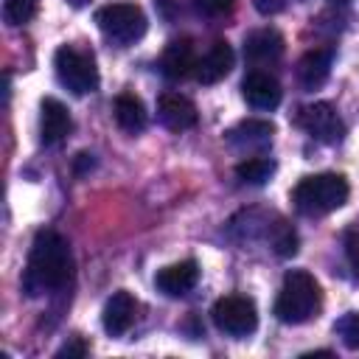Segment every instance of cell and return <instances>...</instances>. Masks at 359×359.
I'll list each match as a JSON object with an SVG mask.
<instances>
[{
    "label": "cell",
    "mask_w": 359,
    "mask_h": 359,
    "mask_svg": "<svg viewBox=\"0 0 359 359\" xmlns=\"http://www.w3.org/2000/svg\"><path fill=\"white\" fill-rule=\"evenodd\" d=\"M70 275H73V255H70L67 241L56 230H39L31 241L22 289L31 297L50 294V292L65 289Z\"/></svg>",
    "instance_id": "cell-1"
},
{
    "label": "cell",
    "mask_w": 359,
    "mask_h": 359,
    "mask_svg": "<svg viewBox=\"0 0 359 359\" xmlns=\"http://www.w3.org/2000/svg\"><path fill=\"white\" fill-rule=\"evenodd\" d=\"M323 303L320 283L306 269H289L283 275L278 300H275V317L286 325H300L317 314Z\"/></svg>",
    "instance_id": "cell-2"
},
{
    "label": "cell",
    "mask_w": 359,
    "mask_h": 359,
    "mask_svg": "<svg viewBox=\"0 0 359 359\" xmlns=\"http://www.w3.org/2000/svg\"><path fill=\"white\" fill-rule=\"evenodd\" d=\"M348 194L351 188L342 174H311L294 185L292 202L303 216H325L342 208L348 202Z\"/></svg>",
    "instance_id": "cell-3"
},
{
    "label": "cell",
    "mask_w": 359,
    "mask_h": 359,
    "mask_svg": "<svg viewBox=\"0 0 359 359\" xmlns=\"http://www.w3.org/2000/svg\"><path fill=\"white\" fill-rule=\"evenodd\" d=\"M53 67H56V79L62 87H67L76 95L93 93L98 87V67L93 53L73 48V45H62L53 53Z\"/></svg>",
    "instance_id": "cell-4"
},
{
    "label": "cell",
    "mask_w": 359,
    "mask_h": 359,
    "mask_svg": "<svg viewBox=\"0 0 359 359\" xmlns=\"http://www.w3.org/2000/svg\"><path fill=\"white\" fill-rule=\"evenodd\" d=\"M101 34L118 45H129L146 34V14L135 3H107L95 11Z\"/></svg>",
    "instance_id": "cell-5"
},
{
    "label": "cell",
    "mask_w": 359,
    "mask_h": 359,
    "mask_svg": "<svg viewBox=\"0 0 359 359\" xmlns=\"http://www.w3.org/2000/svg\"><path fill=\"white\" fill-rule=\"evenodd\" d=\"M210 317H213V325L222 334H230V337H247L258 325V309L244 294H224V297H219L213 303V309H210Z\"/></svg>",
    "instance_id": "cell-6"
},
{
    "label": "cell",
    "mask_w": 359,
    "mask_h": 359,
    "mask_svg": "<svg viewBox=\"0 0 359 359\" xmlns=\"http://www.w3.org/2000/svg\"><path fill=\"white\" fill-rule=\"evenodd\" d=\"M294 121H297V126L306 135H311L320 143H328L331 146V143H339L345 137V123H342L339 112L328 101H314V104L300 107L297 115H294Z\"/></svg>",
    "instance_id": "cell-7"
},
{
    "label": "cell",
    "mask_w": 359,
    "mask_h": 359,
    "mask_svg": "<svg viewBox=\"0 0 359 359\" xmlns=\"http://www.w3.org/2000/svg\"><path fill=\"white\" fill-rule=\"evenodd\" d=\"M241 95H244V101H247L250 107H255V109H275V107L280 104L283 90H280V84H278L275 76H269L266 70L255 67V70H250V73L244 76V81H241Z\"/></svg>",
    "instance_id": "cell-8"
},
{
    "label": "cell",
    "mask_w": 359,
    "mask_h": 359,
    "mask_svg": "<svg viewBox=\"0 0 359 359\" xmlns=\"http://www.w3.org/2000/svg\"><path fill=\"white\" fill-rule=\"evenodd\" d=\"M157 118L171 132H185V129L196 126V121H199L194 101L182 93H163L157 98Z\"/></svg>",
    "instance_id": "cell-9"
},
{
    "label": "cell",
    "mask_w": 359,
    "mask_h": 359,
    "mask_svg": "<svg viewBox=\"0 0 359 359\" xmlns=\"http://www.w3.org/2000/svg\"><path fill=\"white\" fill-rule=\"evenodd\" d=\"M196 50H194V42L188 36L182 39H174L165 45L163 56H160V70L165 79L171 81H180V79H188L191 73H196Z\"/></svg>",
    "instance_id": "cell-10"
},
{
    "label": "cell",
    "mask_w": 359,
    "mask_h": 359,
    "mask_svg": "<svg viewBox=\"0 0 359 359\" xmlns=\"http://www.w3.org/2000/svg\"><path fill=\"white\" fill-rule=\"evenodd\" d=\"M199 280V264L194 258H185V261H177L171 266H163L154 278L157 289L168 297H182L188 294Z\"/></svg>",
    "instance_id": "cell-11"
},
{
    "label": "cell",
    "mask_w": 359,
    "mask_h": 359,
    "mask_svg": "<svg viewBox=\"0 0 359 359\" xmlns=\"http://www.w3.org/2000/svg\"><path fill=\"white\" fill-rule=\"evenodd\" d=\"M135 317H137V300L126 289H121V292H115L107 300L104 314H101V323H104V331L109 337H123L132 328Z\"/></svg>",
    "instance_id": "cell-12"
},
{
    "label": "cell",
    "mask_w": 359,
    "mask_h": 359,
    "mask_svg": "<svg viewBox=\"0 0 359 359\" xmlns=\"http://www.w3.org/2000/svg\"><path fill=\"white\" fill-rule=\"evenodd\" d=\"M283 53V36L275 28H258L244 39V59L255 67L278 62Z\"/></svg>",
    "instance_id": "cell-13"
},
{
    "label": "cell",
    "mask_w": 359,
    "mask_h": 359,
    "mask_svg": "<svg viewBox=\"0 0 359 359\" xmlns=\"http://www.w3.org/2000/svg\"><path fill=\"white\" fill-rule=\"evenodd\" d=\"M73 121L67 107L59 98H42L39 104V137L45 146H53L59 140H65V135L70 132Z\"/></svg>",
    "instance_id": "cell-14"
},
{
    "label": "cell",
    "mask_w": 359,
    "mask_h": 359,
    "mask_svg": "<svg viewBox=\"0 0 359 359\" xmlns=\"http://www.w3.org/2000/svg\"><path fill=\"white\" fill-rule=\"evenodd\" d=\"M272 135H275V126L269 121L247 118L227 132V140H230V146H236L241 151H261L272 143Z\"/></svg>",
    "instance_id": "cell-15"
},
{
    "label": "cell",
    "mask_w": 359,
    "mask_h": 359,
    "mask_svg": "<svg viewBox=\"0 0 359 359\" xmlns=\"http://www.w3.org/2000/svg\"><path fill=\"white\" fill-rule=\"evenodd\" d=\"M233 48L224 42V39H219V42H213L210 48H208V53L196 62V81L199 84H216V81H222L230 70H233Z\"/></svg>",
    "instance_id": "cell-16"
},
{
    "label": "cell",
    "mask_w": 359,
    "mask_h": 359,
    "mask_svg": "<svg viewBox=\"0 0 359 359\" xmlns=\"http://www.w3.org/2000/svg\"><path fill=\"white\" fill-rule=\"evenodd\" d=\"M331 65H334V48H311L297 62V81L306 90H317L331 76Z\"/></svg>",
    "instance_id": "cell-17"
},
{
    "label": "cell",
    "mask_w": 359,
    "mask_h": 359,
    "mask_svg": "<svg viewBox=\"0 0 359 359\" xmlns=\"http://www.w3.org/2000/svg\"><path fill=\"white\" fill-rule=\"evenodd\" d=\"M115 121H118V126L123 129V132H129V135H137V132H143L146 129V121H149V115H146V107H143V101L137 98V95H132V93H123V95H118L115 98Z\"/></svg>",
    "instance_id": "cell-18"
},
{
    "label": "cell",
    "mask_w": 359,
    "mask_h": 359,
    "mask_svg": "<svg viewBox=\"0 0 359 359\" xmlns=\"http://www.w3.org/2000/svg\"><path fill=\"white\" fill-rule=\"evenodd\" d=\"M272 174H275V163L269 157H261V154L247 157V160H241L236 165V177L241 182H247V185H264Z\"/></svg>",
    "instance_id": "cell-19"
},
{
    "label": "cell",
    "mask_w": 359,
    "mask_h": 359,
    "mask_svg": "<svg viewBox=\"0 0 359 359\" xmlns=\"http://www.w3.org/2000/svg\"><path fill=\"white\" fill-rule=\"evenodd\" d=\"M39 8V0H6L3 3V17L8 25H25Z\"/></svg>",
    "instance_id": "cell-20"
},
{
    "label": "cell",
    "mask_w": 359,
    "mask_h": 359,
    "mask_svg": "<svg viewBox=\"0 0 359 359\" xmlns=\"http://www.w3.org/2000/svg\"><path fill=\"white\" fill-rule=\"evenodd\" d=\"M272 247H275V252H278L280 258L294 255V252H297V233H294L286 222H278V224L272 227Z\"/></svg>",
    "instance_id": "cell-21"
},
{
    "label": "cell",
    "mask_w": 359,
    "mask_h": 359,
    "mask_svg": "<svg viewBox=\"0 0 359 359\" xmlns=\"http://www.w3.org/2000/svg\"><path fill=\"white\" fill-rule=\"evenodd\" d=\"M334 331H337V337L342 339L345 348L359 351V311H351V314L339 317L337 325H334Z\"/></svg>",
    "instance_id": "cell-22"
},
{
    "label": "cell",
    "mask_w": 359,
    "mask_h": 359,
    "mask_svg": "<svg viewBox=\"0 0 359 359\" xmlns=\"http://www.w3.org/2000/svg\"><path fill=\"white\" fill-rule=\"evenodd\" d=\"M233 3L236 0H194V8L205 17H222L224 11L233 8Z\"/></svg>",
    "instance_id": "cell-23"
},
{
    "label": "cell",
    "mask_w": 359,
    "mask_h": 359,
    "mask_svg": "<svg viewBox=\"0 0 359 359\" xmlns=\"http://www.w3.org/2000/svg\"><path fill=\"white\" fill-rule=\"evenodd\" d=\"M345 258H348V266H351L353 278L359 280V230H351L345 236Z\"/></svg>",
    "instance_id": "cell-24"
},
{
    "label": "cell",
    "mask_w": 359,
    "mask_h": 359,
    "mask_svg": "<svg viewBox=\"0 0 359 359\" xmlns=\"http://www.w3.org/2000/svg\"><path fill=\"white\" fill-rule=\"evenodd\" d=\"M87 351H90V348H87V342H81V339H70L67 345H62V348L56 351V356H59V359H62V356H67V359H70V356H84Z\"/></svg>",
    "instance_id": "cell-25"
},
{
    "label": "cell",
    "mask_w": 359,
    "mask_h": 359,
    "mask_svg": "<svg viewBox=\"0 0 359 359\" xmlns=\"http://www.w3.org/2000/svg\"><path fill=\"white\" fill-rule=\"evenodd\" d=\"M286 6V0H255V8L261 11V14H275V11H280Z\"/></svg>",
    "instance_id": "cell-26"
},
{
    "label": "cell",
    "mask_w": 359,
    "mask_h": 359,
    "mask_svg": "<svg viewBox=\"0 0 359 359\" xmlns=\"http://www.w3.org/2000/svg\"><path fill=\"white\" fill-rule=\"evenodd\" d=\"M87 168H93V154H87V151L76 154V171H79V174H84Z\"/></svg>",
    "instance_id": "cell-27"
},
{
    "label": "cell",
    "mask_w": 359,
    "mask_h": 359,
    "mask_svg": "<svg viewBox=\"0 0 359 359\" xmlns=\"http://www.w3.org/2000/svg\"><path fill=\"white\" fill-rule=\"evenodd\" d=\"M70 3H73V6H81V3H84V0H70Z\"/></svg>",
    "instance_id": "cell-28"
}]
</instances>
